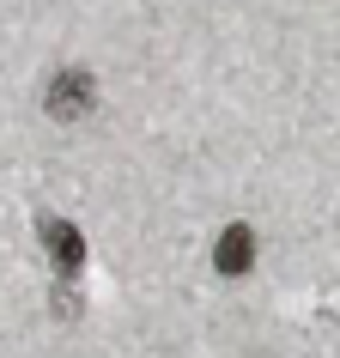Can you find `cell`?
<instances>
[{"label": "cell", "mask_w": 340, "mask_h": 358, "mask_svg": "<svg viewBox=\"0 0 340 358\" xmlns=\"http://www.w3.org/2000/svg\"><path fill=\"white\" fill-rule=\"evenodd\" d=\"M97 103V79L85 67H67V73L49 79V92H43V110L55 115V122H79V115H92Z\"/></svg>", "instance_id": "cell-1"}, {"label": "cell", "mask_w": 340, "mask_h": 358, "mask_svg": "<svg viewBox=\"0 0 340 358\" xmlns=\"http://www.w3.org/2000/svg\"><path fill=\"white\" fill-rule=\"evenodd\" d=\"M49 231V255L61 262V273H73L79 262H85V243H79V231L73 225H43Z\"/></svg>", "instance_id": "cell-3"}, {"label": "cell", "mask_w": 340, "mask_h": 358, "mask_svg": "<svg viewBox=\"0 0 340 358\" xmlns=\"http://www.w3.org/2000/svg\"><path fill=\"white\" fill-rule=\"evenodd\" d=\"M249 262H255V231L249 225H225L219 243H213V267H219L225 280H237V273H249Z\"/></svg>", "instance_id": "cell-2"}]
</instances>
